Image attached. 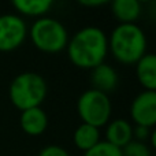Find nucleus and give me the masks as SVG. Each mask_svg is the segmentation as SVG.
Returning <instances> with one entry per match:
<instances>
[{"instance_id":"obj_7","label":"nucleus","mask_w":156,"mask_h":156,"mask_svg":"<svg viewBox=\"0 0 156 156\" xmlns=\"http://www.w3.org/2000/svg\"><path fill=\"white\" fill-rule=\"evenodd\" d=\"M130 118L134 125L145 127L156 126V92L143 90L130 104Z\"/></svg>"},{"instance_id":"obj_19","label":"nucleus","mask_w":156,"mask_h":156,"mask_svg":"<svg viewBox=\"0 0 156 156\" xmlns=\"http://www.w3.org/2000/svg\"><path fill=\"white\" fill-rule=\"evenodd\" d=\"M81 5H85V7H100V5H104L105 2L103 0H88V2H80Z\"/></svg>"},{"instance_id":"obj_13","label":"nucleus","mask_w":156,"mask_h":156,"mask_svg":"<svg viewBox=\"0 0 156 156\" xmlns=\"http://www.w3.org/2000/svg\"><path fill=\"white\" fill-rule=\"evenodd\" d=\"M100 129L88 123H81L73 133V143L80 151L86 152L100 143Z\"/></svg>"},{"instance_id":"obj_15","label":"nucleus","mask_w":156,"mask_h":156,"mask_svg":"<svg viewBox=\"0 0 156 156\" xmlns=\"http://www.w3.org/2000/svg\"><path fill=\"white\" fill-rule=\"evenodd\" d=\"M83 156H123V154H122L121 148L114 147L112 144L107 143L105 140H101L93 148L83 152Z\"/></svg>"},{"instance_id":"obj_12","label":"nucleus","mask_w":156,"mask_h":156,"mask_svg":"<svg viewBox=\"0 0 156 156\" xmlns=\"http://www.w3.org/2000/svg\"><path fill=\"white\" fill-rule=\"evenodd\" d=\"M111 11L119 23H136L143 14V4L137 0H115L111 3Z\"/></svg>"},{"instance_id":"obj_10","label":"nucleus","mask_w":156,"mask_h":156,"mask_svg":"<svg viewBox=\"0 0 156 156\" xmlns=\"http://www.w3.org/2000/svg\"><path fill=\"white\" fill-rule=\"evenodd\" d=\"M133 140V126L123 118L111 119L105 125V141L118 148H125Z\"/></svg>"},{"instance_id":"obj_1","label":"nucleus","mask_w":156,"mask_h":156,"mask_svg":"<svg viewBox=\"0 0 156 156\" xmlns=\"http://www.w3.org/2000/svg\"><path fill=\"white\" fill-rule=\"evenodd\" d=\"M67 56L76 67L92 70L104 63L108 55V36L97 26L77 30L66 47Z\"/></svg>"},{"instance_id":"obj_3","label":"nucleus","mask_w":156,"mask_h":156,"mask_svg":"<svg viewBox=\"0 0 156 156\" xmlns=\"http://www.w3.org/2000/svg\"><path fill=\"white\" fill-rule=\"evenodd\" d=\"M48 93V85L44 77L34 71L18 74L8 86L10 101L19 111L41 107Z\"/></svg>"},{"instance_id":"obj_2","label":"nucleus","mask_w":156,"mask_h":156,"mask_svg":"<svg viewBox=\"0 0 156 156\" xmlns=\"http://www.w3.org/2000/svg\"><path fill=\"white\" fill-rule=\"evenodd\" d=\"M147 34L137 23H118L108 36V52L122 65H136L147 54Z\"/></svg>"},{"instance_id":"obj_11","label":"nucleus","mask_w":156,"mask_h":156,"mask_svg":"<svg viewBox=\"0 0 156 156\" xmlns=\"http://www.w3.org/2000/svg\"><path fill=\"white\" fill-rule=\"evenodd\" d=\"M136 77L144 90L156 92V54L147 52L136 63Z\"/></svg>"},{"instance_id":"obj_18","label":"nucleus","mask_w":156,"mask_h":156,"mask_svg":"<svg viewBox=\"0 0 156 156\" xmlns=\"http://www.w3.org/2000/svg\"><path fill=\"white\" fill-rule=\"evenodd\" d=\"M149 134H151V129L145 126H133V140L140 141V143H145L149 138Z\"/></svg>"},{"instance_id":"obj_20","label":"nucleus","mask_w":156,"mask_h":156,"mask_svg":"<svg viewBox=\"0 0 156 156\" xmlns=\"http://www.w3.org/2000/svg\"><path fill=\"white\" fill-rule=\"evenodd\" d=\"M149 144H151V147L154 149H156V126L154 127V129L151 130V134H149Z\"/></svg>"},{"instance_id":"obj_6","label":"nucleus","mask_w":156,"mask_h":156,"mask_svg":"<svg viewBox=\"0 0 156 156\" xmlns=\"http://www.w3.org/2000/svg\"><path fill=\"white\" fill-rule=\"evenodd\" d=\"M27 25L18 14L0 15V52H11L25 43Z\"/></svg>"},{"instance_id":"obj_4","label":"nucleus","mask_w":156,"mask_h":156,"mask_svg":"<svg viewBox=\"0 0 156 156\" xmlns=\"http://www.w3.org/2000/svg\"><path fill=\"white\" fill-rule=\"evenodd\" d=\"M27 36L33 45L45 54H58L65 51L70 40L65 25L59 19L48 15L36 19L29 27Z\"/></svg>"},{"instance_id":"obj_21","label":"nucleus","mask_w":156,"mask_h":156,"mask_svg":"<svg viewBox=\"0 0 156 156\" xmlns=\"http://www.w3.org/2000/svg\"><path fill=\"white\" fill-rule=\"evenodd\" d=\"M0 15H2V14H0Z\"/></svg>"},{"instance_id":"obj_9","label":"nucleus","mask_w":156,"mask_h":156,"mask_svg":"<svg viewBox=\"0 0 156 156\" xmlns=\"http://www.w3.org/2000/svg\"><path fill=\"white\" fill-rule=\"evenodd\" d=\"M90 82L93 89L108 94L114 92L118 86V71L108 63H101L90 70Z\"/></svg>"},{"instance_id":"obj_5","label":"nucleus","mask_w":156,"mask_h":156,"mask_svg":"<svg viewBox=\"0 0 156 156\" xmlns=\"http://www.w3.org/2000/svg\"><path fill=\"white\" fill-rule=\"evenodd\" d=\"M77 112L82 123L100 129L111 121L112 103L108 94L90 88L80 94L77 100Z\"/></svg>"},{"instance_id":"obj_17","label":"nucleus","mask_w":156,"mask_h":156,"mask_svg":"<svg viewBox=\"0 0 156 156\" xmlns=\"http://www.w3.org/2000/svg\"><path fill=\"white\" fill-rule=\"evenodd\" d=\"M38 156H71L67 149H65L60 145H47L38 152Z\"/></svg>"},{"instance_id":"obj_8","label":"nucleus","mask_w":156,"mask_h":156,"mask_svg":"<svg viewBox=\"0 0 156 156\" xmlns=\"http://www.w3.org/2000/svg\"><path fill=\"white\" fill-rule=\"evenodd\" d=\"M48 115L41 107L29 108L21 112L19 116V125L21 129L26 133L27 136L37 137L41 136L48 127Z\"/></svg>"},{"instance_id":"obj_14","label":"nucleus","mask_w":156,"mask_h":156,"mask_svg":"<svg viewBox=\"0 0 156 156\" xmlns=\"http://www.w3.org/2000/svg\"><path fill=\"white\" fill-rule=\"evenodd\" d=\"M52 5H54L52 0H14L12 2V7L18 14L25 16H33L36 19L47 16Z\"/></svg>"},{"instance_id":"obj_16","label":"nucleus","mask_w":156,"mask_h":156,"mask_svg":"<svg viewBox=\"0 0 156 156\" xmlns=\"http://www.w3.org/2000/svg\"><path fill=\"white\" fill-rule=\"evenodd\" d=\"M122 154L123 156H152L148 144L136 140H132L125 148H122Z\"/></svg>"}]
</instances>
